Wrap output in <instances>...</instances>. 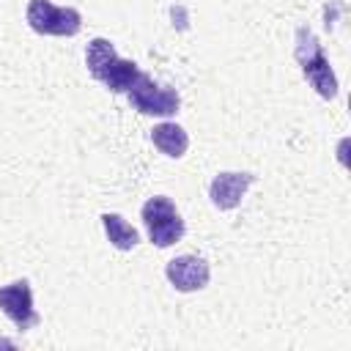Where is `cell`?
Listing matches in <instances>:
<instances>
[{
  "mask_svg": "<svg viewBox=\"0 0 351 351\" xmlns=\"http://www.w3.org/2000/svg\"><path fill=\"white\" fill-rule=\"evenodd\" d=\"M85 66L93 74V80H99L112 93H129V88L143 74L134 60L118 58V52H115V47H112L110 38H93L88 44V49H85Z\"/></svg>",
  "mask_w": 351,
  "mask_h": 351,
  "instance_id": "1",
  "label": "cell"
},
{
  "mask_svg": "<svg viewBox=\"0 0 351 351\" xmlns=\"http://www.w3.org/2000/svg\"><path fill=\"white\" fill-rule=\"evenodd\" d=\"M296 60L302 63L304 80L315 88V93L321 99H335L337 96V77L329 66V58L324 55L318 38L307 27L296 30Z\"/></svg>",
  "mask_w": 351,
  "mask_h": 351,
  "instance_id": "2",
  "label": "cell"
},
{
  "mask_svg": "<svg viewBox=\"0 0 351 351\" xmlns=\"http://www.w3.org/2000/svg\"><path fill=\"white\" fill-rule=\"evenodd\" d=\"M143 222H145V230H148V239L156 244V247H170L176 241H181L184 236V219L178 214V208L173 206L170 197L165 195H154L143 203V211H140Z\"/></svg>",
  "mask_w": 351,
  "mask_h": 351,
  "instance_id": "3",
  "label": "cell"
},
{
  "mask_svg": "<svg viewBox=\"0 0 351 351\" xmlns=\"http://www.w3.org/2000/svg\"><path fill=\"white\" fill-rule=\"evenodd\" d=\"M25 19L41 36H77L82 27V14L77 8L55 5L49 0H30Z\"/></svg>",
  "mask_w": 351,
  "mask_h": 351,
  "instance_id": "4",
  "label": "cell"
},
{
  "mask_svg": "<svg viewBox=\"0 0 351 351\" xmlns=\"http://www.w3.org/2000/svg\"><path fill=\"white\" fill-rule=\"evenodd\" d=\"M129 101L137 112L143 115H173L178 112L181 107V96L176 88H167V85H156L145 71L137 77V82L129 88Z\"/></svg>",
  "mask_w": 351,
  "mask_h": 351,
  "instance_id": "5",
  "label": "cell"
},
{
  "mask_svg": "<svg viewBox=\"0 0 351 351\" xmlns=\"http://www.w3.org/2000/svg\"><path fill=\"white\" fill-rule=\"evenodd\" d=\"M0 310L22 332L33 329L41 321L38 310L33 307V288L27 280H14L8 285H0Z\"/></svg>",
  "mask_w": 351,
  "mask_h": 351,
  "instance_id": "6",
  "label": "cell"
},
{
  "mask_svg": "<svg viewBox=\"0 0 351 351\" xmlns=\"http://www.w3.org/2000/svg\"><path fill=\"white\" fill-rule=\"evenodd\" d=\"M165 277L170 280V285L181 293H192L208 285L211 280V266L208 261L197 258V255H178L173 261H167L165 266Z\"/></svg>",
  "mask_w": 351,
  "mask_h": 351,
  "instance_id": "7",
  "label": "cell"
},
{
  "mask_svg": "<svg viewBox=\"0 0 351 351\" xmlns=\"http://www.w3.org/2000/svg\"><path fill=\"white\" fill-rule=\"evenodd\" d=\"M255 176L252 173H236V170H225V173H217L211 186H208V197H211V206L219 208V211H230L241 203V197L247 195V189L252 186Z\"/></svg>",
  "mask_w": 351,
  "mask_h": 351,
  "instance_id": "8",
  "label": "cell"
},
{
  "mask_svg": "<svg viewBox=\"0 0 351 351\" xmlns=\"http://www.w3.org/2000/svg\"><path fill=\"white\" fill-rule=\"evenodd\" d=\"M151 143L170 159H181L189 148V134L184 132V126L173 123V121H165V123H156L151 129Z\"/></svg>",
  "mask_w": 351,
  "mask_h": 351,
  "instance_id": "9",
  "label": "cell"
},
{
  "mask_svg": "<svg viewBox=\"0 0 351 351\" xmlns=\"http://www.w3.org/2000/svg\"><path fill=\"white\" fill-rule=\"evenodd\" d=\"M101 225L107 233V241L115 250H134L140 244V233L137 228H132L121 214H101Z\"/></svg>",
  "mask_w": 351,
  "mask_h": 351,
  "instance_id": "10",
  "label": "cell"
}]
</instances>
